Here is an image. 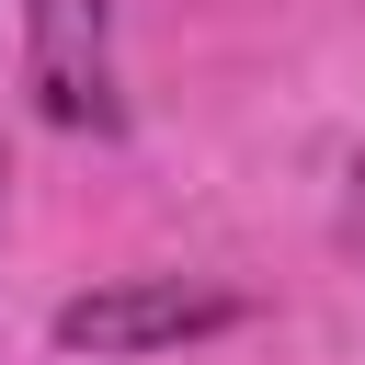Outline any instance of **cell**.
<instances>
[{"label": "cell", "instance_id": "6da1fadb", "mask_svg": "<svg viewBox=\"0 0 365 365\" xmlns=\"http://www.w3.org/2000/svg\"><path fill=\"white\" fill-rule=\"evenodd\" d=\"M228 319H240V297H228V285H182V274H114V285L68 297L46 331H57V354L125 365V354H160V342H205V331H228Z\"/></svg>", "mask_w": 365, "mask_h": 365}, {"label": "cell", "instance_id": "7a4b0ae2", "mask_svg": "<svg viewBox=\"0 0 365 365\" xmlns=\"http://www.w3.org/2000/svg\"><path fill=\"white\" fill-rule=\"evenodd\" d=\"M23 80H34L46 125L114 137L125 125V103H114V11L103 0H23Z\"/></svg>", "mask_w": 365, "mask_h": 365}, {"label": "cell", "instance_id": "3957f363", "mask_svg": "<svg viewBox=\"0 0 365 365\" xmlns=\"http://www.w3.org/2000/svg\"><path fill=\"white\" fill-rule=\"evenodd\" d=\"M354 228H365V171H354Z\"/></svg>", "mask_w": 365, "mask_h": 365}, {"label": "cell", "instance_id": "277c9868", "mask_svg": "<svg viewBox=\"0 0 365 365\" xmlns=\"http://www.w3.org/2000/svg\"><path fill=\"white\" fill-rule=\"evenodd\" d=\"M0 194H11V160H0Z\"/></svg>", "mask_w": 365, "mask_h": 365}]
</instances>
